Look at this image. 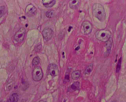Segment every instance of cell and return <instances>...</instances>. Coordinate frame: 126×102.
Wrapping results in <instances>:
<instances>
[{
  "label": "cell",
  "mask_w": 126,
  "mask_h": 102,
  "mask_svg": "<svg viewBox=\"0 0 126 102\" xmlns=\"http://www.w3.org/2000/svg\"><path fill=\"white\" fill-rule=\"evenodd\" d=\"M36 8L32 4L28 5L26 9V14L29 16H33L37 13Z\"/></svg>",
  "instance_id": "ba28073f"
},
{
  "label": "cell",
  "mask_w": 126,
  "mask_h": 102,
  "mask_svg": "<svg viewBox=\"0 0 126 102\" xmlns=\"http://www.w3.org/2000/svg\"><path fill=\"white\" fill-rule=\"evenodd\" d=\"M92 13L100 21L103 22L105 19V12L103 6L98 3H95L92 7Z\"/></svg>",
  "instance_id": "6da1fadb"
},
{
  "label": "cell",
  "mask_w": 126,
  "mask_h": 102,
  "mask_svg": "<svg viewBox=\"0 0 126 102\" xmlns=\"http://www.w3.org/2000/svg\"><path fill=\"white\" fill-rule=\"evenodd\" d=\"M111 102H117V101H111Z\"/></svg>",
  "instance_id": "7402d4cb"
},
{
  "label": "cell",
  "mask_w": 126,
  "mask_h": 102,
  "mask_svg": "<svg viewBox=\"0 0 126 102\" xmlns=\"http://www.w3.org/2000/svg\"><path fill=\"white\" fill-rule=\"evenodd\" d=\"M81 76V71L79 70L74 71L72 72L71 78L74 80H78Z\"/></svg>",
  "instance_id": "8fae6325"
},
{
  "label": "cell",
  "mask_w": 126,
  "mask_h": 102,
  "mask_svg": "<svg viewBox=\"0 0 126 102\" xmlns=\"http://www.w3.org/2000/svg\"><path fill=\"white\" fill-rule=\"evenodd\" d=\"M43 5L46 8H51L56 3L55 0H43L42 1Z\"/></svg>",
  "instance_id": "30bf717a"
},
{
  "label": "cell",
  "mask_w": 126,
  "mask_h": 102,
  "mask_svg": "<svg viewBox=\"0 0 126 102\" xmlns=\"http://www.w3.org/2000/svg\"><path fill=\"white\" fill-rule=\"evenodd\" d=\"M0 102H5V101H0Z\"/></svg>",
  "instance_id": "603a6c76"
},
{
  "label": "cell",
  "mask_w": 126,
  "mask_h": 102,
  "mask_svg": "<svg viewBox=\"0 0 126 102\" xmlns=\"http://www.w3.org/2000/svg\"><path fill=\"white\" fill-rule=\"evenodd\" d=\"M70 7L73 9H77L78 8L80 4L79 0H71L69 3Z\"/></svg>",
  "instance_id": "4fadbf2b"
},
{
  "label": "cell",
  "mask_w": 126,
  "mask_h": 102,
  "mask_svg": "<svg viewBox=\"0 0 126 102\" xmlns=\"http://www.w3.org/2000/svg\"><path fill=\"white\" fill-rule=\"evenodd\" d=\"M121 58L119 59V60L118 62V65H117L116 69V73H118L119 71L120 70V68H121Z\"/></svg>",
  "instance_id": "d6986e66"
},
{
  "label": "cell",
  "mask_w": 126,
  "mask_h": 102,
  "mask_svg": "<svg viewBox=\"0 0 126 102\" xmlns=\"http://www.w3.org/2000/svg\"><path fill=\"white\" fill-rule=\"evenodd\" d=\"M83 27L84 33L86 35H89L92 30L93 27L92 24L89 21H85L83 22L82 24Z\"/></svg>",
  "instance_id": "52a82bcc"
},
{
  "label": "cell",
  "mask_w": 126,
  "mask_h": 102,
  "mask_svg": "<svg viewBox=\"0 0 126 102\" xmlns=\"http://www.w3.org/2000/svg\"><path fill=\"white\" fill-rule=\"evenodd\" d=\"M19 100V97L17 94L14 93L12 94L8 99L7 102H17Z\"/></svg>",
  "instance_id": "7c38bea8"
},
{
  "label": "cell",
  "mask_w": 126,
  "mask_h": 102,
  "mask_svg": "<svg viewBox=\"0 0 126 102\" xmlns=\"http://www.w3.org/2000/svg\"><path fill=\"white\" fill-rule=\"evenodd\" d=\"M39 102H47L46 101H44V100H41L40 101H39Z\"/></svg>",
  "instance_id": "44dd1931"
},
{
  "label": "cell",
  "mask_w": 126,
  "mask_h": 102,
  "mask_svg": "<svg viewBox=\"0 0 126 102\" xmlns=\"http://www.w3.org/2000/svg\"><path fill=\"white\" fill-rule=\"evenodd\" d=\"M40 58L38 56H36L34 58L32 61V64L33 65H36L40 63Z\"/></svg>",
  "instance_id": "2e32d148"
},
{
  "label": "cell",
  "mask_w": 126,
  "mask_h": 102,
  "mask_svg": "<svg viewBox=\"0 0 126 102\" xmlns=\"http://www.w3.org/2000/svg\"><path fill=\"white\" fill-rule=\"evenodd\" d=\"M5 8L4 6H0V18L2 17L5 13Z\"/></svg>",
  "instance_id": "ac0fdd59"
},
{
  "label": "cell",
  "mask_w": 126,
  "mask_h": 102,
  "mask_svg": "<svg viewBox=\"0 0 126 102\" xmlns=\"http://www.w3.org/2000/svg\"><path fill=\"white\" fill-rule=\"evenodd\" d=\"M48 74L52 76H55L59 74V71L58 65L52 63L48 65Z\"/></svg>",
  "instance_id": "5b68a950"
},
{
  "label": "cell",
  "mask_w": 126,
  "mask_h": 102,
  "mask_svg": "<svg viewBox=\"0 0 126 102\" xmlns=\"http://www.w3.org/2000/svg\"><path fill=\"white\" fill-rule=\"evenodd\" d=\"M15 79L11 78L8 81L6 86V89L7 91H10L14 83Z\"/></svg>",
  "instance_id": "5bb4252c"
},
{
  "label": "cell",
  "mask_w": 126,
  "mask_h": 102,
  "mask_svg": "<svg viewBox=\"0 0 126 102\" xmlns=\"http://www.w3.org/2000/svg\"><path fill=\"white\" fill-rule=\"evenodd\" d=\"M111 33L109 30H100L97 31L95 33V38L97 40L103 42H107L110 40Z\"/></svg>",
  "instance_id": "7a4b0ae2"
},
{
  "label": "cell",
  "mask_w": 126,
  "mask_h": 102,
  "mask_svg": "<svg viewBox=\"0 0 126 102\" xmlns=\"http://www.w3.org/2000/svg\"><path fill=\"white\" fill-rule=\"evenodd\" d=\"M43 77V73L42 69L40 67L35 68L32 73V77L35 81L41 80Z\"/></svg>",
  "instance_id": "3957f363"
},
{
  "label": "cell",
  "mask_w": 126,
  "mask_h": 102,
  "mask_svg": "<svg viewBox=\"0 0 126 102\" xmlns=\"http://www.w3.org/2000/svg\"><path fill=\"white\" fill-rule=\"evenodd\" d=\"M26 31V29L24 27L20 28L14 35V39L15 41L18 43L22 42L24 39Z\"/></svg>",
  "instance_id": "277c9868"
},
{
  "label": "cell",
  "mask_w": 126,
  "mask_h": 102,
  "mask_svg": "<svg viewBox=\"0 0 126 102\" xmlns=\"http://www.w3.org/2000/svg\"><path fill=\"white\" fill-rule=\"evenodd\" d=\"M69 77L68 75H66L65 76V81L66 82H69Z\"/></svg>",
  "instance_id": "ffe728a7"
},
{
  "label": "cell",
  "mask_w": 126,
  "mask_h": 102,
  "mask_svg": "<svg viewBox=\"0 0 126 102\" xmlns=\"http://www.w3.org/2000/svg\"><path fill=\"white\" fill-rule=\"evenodd\" d=\"M53 31L50 28H46L43 30L42 34L44 39L46 41H48L52 38L53 35Z\"/></svg>",
  "instance_id": "8992f818"
},
{
  "label": "cell",
  "mask_w": 126,
  "mask_h": 102,
  "mask_svg": "<svg viewBox=\"0 0 126 102\" xmlns=\"http://www.w3.org/2000/svg\"><path fill=\"white\" fill-rule=\"evenodd\" d=\"M46 16L48 18H52L54 16V12L53 11H50L47 12L46 13Z\"/></svg>",
  "instance_id": "e0dca14e"
},
{
  "label": "cell",
  "mask_w": 126,
  "mask_h": 102,
  "mask_svg": "<svg viewBox=\"0 0 126 102\" xmlns=\"http://www.w3.org/2000/svg\"><path fill=\"white\" fill-rule=\"evenodd\" d=\"M93 69V64H91L89 65H88L85 69V71H84L85 74H87V75L90 74V73L92 71Z\"/></svg>",
  "instance_id": "9a60e30c"
},
{
  "label": "cell",
  "mask_w": 126,
  "mask_h": 102,
  "mask_svg": "<svg viewBox=\"0 0 126 102\" xmlns=\"http://www.w3.org/2000/svg\"><path fill=\"white\" fill-rule=\"evenodd\" d=\"M80 89V84L79 82H74L68 89V91L73 92Z\"/></svg>",
  "instance_id": "9c48e42d"
}]
</instances>
